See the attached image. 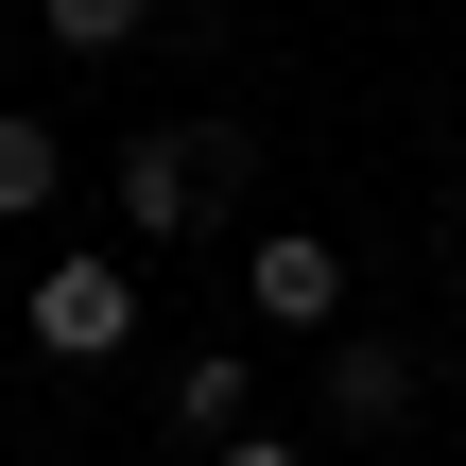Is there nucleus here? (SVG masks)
<instances>
[{"label": "nucleus", "mask_w": 466, "mask_h": 466, "mask_svg": "<svg viewBox=\"0 0 466 466\" xmlns=\"http://www.w3.org/2000/svg\"><path fill=\"white\" fill-rule=\"evenodd\" d=\"M242 208H259V121H156V138H121V225L138 242H242Z\"/></svg>", "instance_id": "f257e3e1"}, {"label": "nucleus", "mask_w": 466, "mask_h": 466, "mask_svg": "<svg viewBox=\"0 0 466 466\" xmlns=\"http://www.w3.org/2000/svg\"><path fill=\"white\" fill-rule=\"evenodd\" d=\"M415 398H432V346H398V329H329V380H311V415L329 432H415Z\"/></svg>", "instance_id": "f03ea898"}, {"label": "nucleus", "mask_w": 466, "mask_h": 466, "mask_svg": "<svg viewBox=\"0 0 466 466\" xmlns=\"http://www.w3.org/2000/svg\"><path fill=\"white\" fill-rule=\"evenodd\" d=\"M35 346L52 363H121L138 346V259H52L35 277Z\"/></svg>", "instance_id": "7ed1b4c3"}, {"label": "nucleus", "mask_w": 466, "mask_h": 466, "mask_svg": "<svg viewBox=\"0 0 466 466\" xmlns=\"http://www.w3.org/2000/svg\"><path fill=\"white\" fill-rule=\"evenodd\" d=\"M242 311L311 346V329H346V259H329L311 225H259V242H242Z\"/></svg>", "instance_id": "20e7f679"}, {"label": "nucleus", "mask_w": 466, "mask_h": 466, "mask_svg": "<svg viewBox=\"0 0 466 466\" xmlns=\"http://www.w3.org/2000/svg\"><path fill=\"white\" fill-rule=\"evenodd\" d=\"M242 398H259V363H242V346H190V363H173V432H208V450H225V432H242Z\"/></svg>", "instance_id": "39448f33"}, {"label": "nucleus", "mask_w": 466, "mask_h": 466, "mask_svg": "<svg viewBox=\"0 0 466 466\" xmlns=\"http://www.w3.org/2000/svg\"><path fill=\"white\" fill-rule=\"evenodd\" d=\"M52 190H69V138L52 121H0V225H35Z\"/></svg>", "instance_id": "423d86ee"}, {"label": "nucleus", "mask_w": 466, "mask_h": 466, "mask_svg": "<svg viewBox=\"0 0 466 466\" xmlns=\"http://www.w3.org/2000/svg\"><path fill=\"white\" fill-rule=\"evenodd\" d=\"M35 17H52L69 52H138V35H156V0H35Z\"/></svg>", "instance_id": "0eeeda50"}, {"label": "nucleus", "mask_w": 466, "mask_h": 466, "mask_svg": "<svg viewBox=\"0 0 466 466\" xmlns=\"http://www.w3.org/2000/svg\"><path fill=\"white\" fill-rule=\"evenodd\" d=\"M208 466H311V450H294V432H225Z\"/></svg>", "instance_id": "6e6552de"}]
</instances>
